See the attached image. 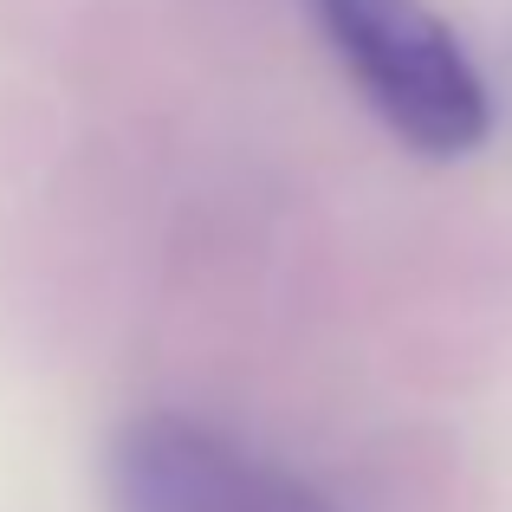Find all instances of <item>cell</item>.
<instances>
[{"label":"cell","instance_id":"cell-1","mask_svg":"<svg viewBox=\"0 0 512 512\" xmlns=\"http://www.w3.org/2000/svg\"><path fill=\"white\" fill-rule=\"evenodd\" d=\"M318 26L363 104L409 150L448 163L487 143V78L428 0H318Z\"/></svg>","mask_w":512,"mask_h":512},{"label":"cell","instance_id":"cell-2","mask_svg":"<svg viewBox=\"0 0 512 512\" xmlns=\"http://www.w3.org/2000/svg\"><path fill=\"white\" fill-rule=\"evenodd\" d=\"M117 512H338L312 480L195 415H137L111 448Z\"/></svg>","mask_w":512,"mask_h":512}]
</instances>
